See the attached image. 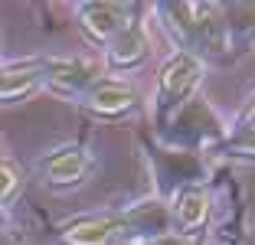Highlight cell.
Segmentation results:
<instances>
[{"instance_id":"obj_1","label":"cell","mask_w":255,"mask_h":245,"mask_svg":"<svg viewBox=\"0 0 255 245\" xmlns=\"http://www.w3.org/2000/svg\"><path fill=\"white\" fill-rule=\"evenodd\" d=\"M173 16V30L187 46L183 52L196 56V52H210L219 56L226 52V39H229V23L223 20V10L216 3H170L164 7Z\"/></svg>"},{"instance_id":"obj_2","label":"cell","mask_w":255,"mask_h":245,"mask_svg":"<svg viewBox=\"0 0 255 245\" xmlns=\"http://www.w3.org/2000/svg\"><path fill=\"white\" fill-rule=\"evenodd\" d=\"M203 75V66L196 56H190V52H177V56H170V59L164 62V69H160V112H173V108H180L183 102L190 98V92L196 89V82H200Z\"/></svg>"},{"instance_id":"obj_3","label":"cell","mask_w":255,"mask_h":245,"mask_svg":"<svg viewBox=\"0 0 255 245\" xmlns=\"http://www.w3.org/2000/svg\"><path fill=\"white\" fill-rule=\"evenodd\" d=\"M173 229V216L164 203H141V206H131L128 213L118 216V236H134L144 242H154V239L170 236Z\"/></svg>"},{"instance_id":"obj_4","label":"cell","mask_w":255,"mask_h":245,"mask_svg":"<svg viewBox=\"0 0 255 245\" xmlns=\"http://www.w3.org/2000/svg\"><path fill=\"white\" fill-rule=\"evenodd\" d=\"M79 102H82L92 115H98V118H118V115L131 112V108L137 105V95H134L131 85H125V82L95 79L89 89L79 95Z\"/></svg>"},{"instance_id":"obj_5","label":"cell","mask_w":255,"mask_h":245,"mask_svg":"<svg viewBox=\"0 0 255 245\" xmlns=\"http://www.w3.org/2000/svg\"><path fill=\"white\" fill-rule=\"evenodd\" d=\"M89 167H92V160L82 147H59L39 163V173H43V183L56 186V190H66V186L82 183Z\"/></svg>"},{"instance_id":"obj_6","label":"cell","mask_w":255,"mask_h":245,"mask_svg":"<svg viewBox=\"0 0 255 245\" xmlns=\"http://www.w3.org/2000/svg\"><path fill=\"white\" fill-rule=\"evenodd\" d=\"M128 16H131V7H125V3H105L102 0V3H82L79 7V23L95 43H108L115 33H121L131 23Z\"/></svg>"},{"instance_id":"obj_7","label":"cell","mask_w":255,"mask_h":245,"mask_svg":"<svg viewBox=\"0 0 255 245\" xmlns=\"http://www.w3.org/2000/svg\"><path fill=\"white\" fill-rule=\"evenodd\" d=\"M46 62H23V66H0V105L23 102L43 85Z\"/></svg>"},{"instance_id":"obj_8","label":"cell","mask_w":255,"mask_h":245,"mask_svg":"<svg viewBox=\"0 0 255 245\" xmlns=\"http://www.w3.org/2000/svg\"><path fill=\"white\" fill-rule=\"evenodd\" d=\"M108 69H137L144 59H147V36H144L141 26H134V23H128L121 33H115L112 39H108Z\"/></svg>"},{"instance_id":"obj_9","label":"cell","mask_w":255,"mask_h":245,"mask_svg":"<svg viewBox=\"0 0 255 245\" xmlns=\"http://www.w3.org/2000/svg\"><path fill=\"white\" fill-rule=\"evenodd\" d=\"M92 82H95V75H92L89 66H82V62H46L43 85H49L56 95L79 98Z\"/></svg>"},{"instance_id":"obj_10","label":"cell","mask_w":255,"mask_h":245,"mask_svg":"<svg viewBox=\"0 0 255 245\" xmlns=\"http://www.w3.org/2000/svg\"><path fill=\"white\" fill-rule=\"evenodd\" d=\"M115 236H118V216H102V219L89 216L62 229V239L69 245H108Z\"/></svg>"},{"instance_id":"obj_11","label":"cell","mask_w":255,"mask_h":245,"mask_svg":"<svg viewBox=\"0 0 255 245\" xmlns=\"http://www.w3.org/2000/svg\"><path fill=\"white\" fill-rule=\"evenodd\" d=\"M170 216H173V223H180L183 232L200 229L206 223V216H210V196L203 190H196V186H190V190H183L177 196V206H173Z\"/></svg>"},{"instance_id":"obj_12","label":"cell","mask_w":255,"mask_h":245,"mask_svg":"<svg viewBox=\"0 0 255 245\" xmlns=\"http://www.w3.org/2000/svg\"><path fill=\"white\" fill-rule=\"evenodd\" d=\"M226 147L236 150V154H249L255 157V105H252V112L246 115V121L239 124V131L226 141Z\"/></svg>"},{"instance_id":"obj_13","label":"cell","mask_w":255,"mask_h":245,"mask_svg":"<svg viewBox=\"0 0 255 245\" xmlns=\"http://www.w3.org/2000/svg\"><path fill=\"white\" fill-rule=\"evenodd\" d=\"M16 183H20L16 170L10 167V163H3V160H0V200H7V196H13Z\"/></svg>"},{"instance_id":"obj_14","label":"cell","mask_w":255,"mask_h":245,"mask_svg":"<svg viewBox=\"0 0 255 245\" xmlns=\"http://www.w3.org/2000/svg\"><path fill=\"white\" fill-rule=\"evenodd\" d=\"M144 245H193V239H187V236H177V232H170V236H164V239H154V242H144Z\"/></svg>"},{"instance_id":"obj_15","label":"cell","mask_w":255,"mask_h":245,"mask_svg":"<svg viewBox=\"0 0 255 245\" xmlns=\"http://www.w3.org/2000/svg\"><path fill=\"white\" fill-rule=\"evenodd\" d=\"M0 245H20V239L10 236V232H0Z\"/></svg>"}]
</instances>
